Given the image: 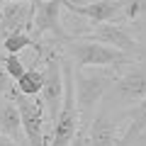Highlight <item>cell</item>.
Masks as SVG:
<instances>
[{
  "label": "cell",
  "instance_id": "1",
  "mask_svg": "<svg viewBox=\"0 0 146 146\" xmlns=\"http://www.w3.org/2000/svg\"><path fill=\"white\" fill-rule=\"evenodd\" d=\"M117 68H73V90H76V107H78L80 131H88L98 105L105 95H110L117 78Z\"/></svg>",
  "mask_w": 146,
  "mask_h": 146
},
{
  "label": "cell",
  "instance_id": "2",
  "mask_svg": "<svg viewBox=\"0 0 146 146\" xmlns=\"http://www.w3.org/2000/svg\"><path fill=\"white\" fill-rule=\"evenodd\" d=\"M66 51L73 68H117L122 71L124 66L134 63V58L124 56L117 49L83 39V36H71L66 42Z\"/></svg>",
  "mask_w": 146,
  "mask_h": 146
},
{
  "label": "cell",
  "instance_id": "3",
  "mask_svg": "<svg viewBox=\"0 0 146 146\" xmlns=\"http://www.w3.org/2000/svg\"><path fill=\"white\" fill-rule=\"evenodd\" d=\"M36 54H39V58H44V85H42V93H39V100L44 105L46 119L54 127L63 105V73H61L58 44L49 42L46 46H36Z\"/></svg>",
  "mask_w": 146,
  "mask_h": 146
},
{
  "label": "cell",
  "instance_id": "4",
  "mask_svg": "<svg viewBox=\"0 0 146 146\" xmlns=\"http://www.w3.org/2000/svg\"><path fill=\"white\" fill-rule=\"evenodd\" d=\"M83 39H90V42L105 44V46H112L117 51H122L124 56L134 58V61H141L144 58V44H139V39L134 36V29H131L127 22H105V25H95L93 29L83 32Z\"/></svg>",
  "mask_w": 146,
  "mask_h": 146
},
{
  "label": "cell",
  "instance_id": "5",
  "mask_svg": "<svg viewBox=\"0 0 146 146\" xmlns=\"http://www.w3.org/2000/svg\"><path fill=\"white\" fill-rule=\"evenodd\" d=\"M63 0H39L34 3V20H32V42L34 46L42 36H54V44H66L71 34L61 25Z\"/></svg>",
  "mask_w": 146,
  "mask_h": 146
},
{
  "label": "cell",
  "instance_id": "6",
  "mask_svg": "<svg viewBox=\"0 0 146 146\" xmlns=\"http://www.w3.org/2000/svg\"><path fill=\"white\" fill-rule=\"evenodd\" d=\"M10 98L15 100L17 112H20V122H22V131H25V141L27 146H49V139L44 134V105L39 98H25L12 88Z\"/></svg>",
  "mask_w": 146,
  "mask_h": 146
},
{
  "label": "cell",
  "instance_id": "7",
  "mask_svg": "<svg viewBox=\"0 0 146 146\" xmlns=\"http://www.w3.org/2000/svg\"><path fill=\"white\" fill-rule=\"evenodd\" d=\"M110 95L117 102H141L146 98V68L141 66V61L129 63L117 73Z\"/></svg>",
  "mask_w": 146,
  "mask_h": 146
},
{
  "label": "cell",
  "instance_id": "8",
  "mask_svg": "<svg viewBox=\"0 0 146 146\" xmlns=\"http://www.w3.org/2000/svg\"><path fill=\"white\" fill-rule=\"evenodd\" d=\"M63 7L78 17H85L95 27V25H105V22H119V17L127 22L129 0H93L90 5H80V7H71L63 3Z\"/></svg>",
  "mask_w": 146,
  "mask_h": 146
},
{
  "label": "cell",
  "instance_id": "9",
  "mask_svg": "<svg viewBox=\"0 0 146 146\" xmlns=\"http://www.w3.org/2000/svg\"><path fill=\"white\" fill-rule=\"evenodd\" d=\"M34 20V3H7L0 7V36L29 34Z\"/></svg>",
  "mask_w": 146,
  "mask_h": 146
},
{
  "label": "cell",
  "instance_id": "10",
  "mask_svg": "<svg viewBox=\"0 0 146 146\" xmlns=\"http://www.w3.org/2000/svg\"><path fill=\"white\" fill-rule=\"evenodd\" d=\"M88 146H117V122L107 112H95L93 122L88 124Z\"/></svg>",
  "mask_w": 146,
  "mask_h": 146
},
{
  "label": "cell",
  "instance_id": "11",
  "mask_svg": "<svg viewBox=\"0 0 146 146\" xmlns=\"http://www.w3.org/2000/svg\"><path fill=\"white\" fill-rule=\"evenodd\" d=\"M0 136H7L15 144L27 146L25 131H22V122H20V112H17V105L10 95L0 98Z\"/></svg>",
  "mask_w": 146,
  "mask_h": 146
},
{
  "label": "cell",
  "instance_id": "12",
  "mask_svg": "<svg viewBox=\"0 0 146 146\" xmlns=\"http://www.w3.org/2000/svg\"><path fill=\"white\" fill-rule=\"evenodd\" d=\"M124 117H127V129L119 136L117 146H131L146 134V98L141 102H136L134 107L124 110Z\"/></svg>",
  "mask_w": 146,
  "mask_h": 146
},
{
  "label": "cell",
  "instance_id": "13",
  "mask_svg": "<svg viewBox=\"0 0 146 146\" xmlns=\"http://www.w3.org/2000/svg\"><path fill=\"white\" fill-rule=\"evenodd\" d=\"M42 85H44V68L39 66H32L25 71L20 80L15 83V90L25 98H36V95L42 93Z\"/></svg>",
  "mask_w": 146,
  "mask_h": 146
},
{
  "label": "cell",
  "instance_id": "14",
  "mask_svg": "<svg viewBox=\"0 0 146 146\" xmlns=\"http://www.w3.org/2000/svg\"><path fill=\"white\" fill-rule=\"evenodd\" d=\"M0 63H3V68H5V73L10 76V80H15V83L25 76V71H27L17 54H5V56H0Z\"/></svg>",
  "mask_w": 146,
  "mask_h": 146
},
{
  "label": "cell",
  "instance_id": "15",
  "mask_svg": "<svg viewBox=\"0 0 146 146\" xmlns=\"http://www.w3.org/2000/svg\"><path fill=\"white\" fill-rule=\"evenodd\" d=\"M27 46H34L32 34H10V36L3 39L5 54H17V51H22V49H27Z\"/></svg>",
  "mask_w": 146,
  "mask_h": 146
},
{
  "label": "cell",
  "instance_id": "16",
  "mask_svg": "<svg viewBox=\"0 0 146 146\" xmlns=\"http://www.w3.org/2000/svg\"><path fill=\"white\" fill-rule=\"evenodd\" d=\"M12 88H15V83L10 80V76L5 73L3 63H0V98H7V95L12 93Z\"/></svg>",
  "mask_w": 146,
  "mask_h": 146
},
{
  "label": "cell",
  "instance_id": "17",
  "mask_svg": "<svg viewBox=\"0 0 146 146\" xmlns=\"http://www.w3.org/2000/svg\"><path fill=\"white\" fill-rule=\"evenodd\" d=\"M68 146H88V136H85V131L78 129V134L73 136V141H71Z\"/></svg>",
  "mask_w": 146,
  "mask_h": 146
},
{
  "label": "cell",
  "instance_id": "18",
  "mask_svg": "<svg viewBox=\"0 0 146 146\" xmlns=\"http://www.w3.org/2000/svg\"><path fill=\"white\" fill-rule=\"evenodd\" d=\"M66 5H71V7H80V5H90L93 0H63Z\"/></svg>",
  "mask_w": 146,
  "mask_h": 146
},
{
  "label": "cell",
  "instance_id": "19",
  "mask_svg": "<svg viewBox=\"0 0 146 146\" xmlns=\"http://www.w3.org/2000/svg\"><path fill=\"white\" fill-rule=\"evenodd\" d=\"M0 146H22V144H15V141H10L7 136H0Z\"/></svg>",
  "mask_w": 146,
  "mask_h": 146
},
{
  "label": "cell",
  "instance_id": "20",
  "mask_svg": "<svg viewBox=\"0 0 146 146\" xmlns=\"http://www.w3.org/2000/svg\"><path fill=\"white\" fill-rule=\"evenodd\" d=\"M7 3H39V0H0V5H7Z\"/></svg>",
  "mask_w": 146,
  "mask_h": 146
},
{
  "label": "cell",
  "instance_id": "21",
  "mask_svg": "<svg viewBox=\"0 0 146 146\" xmlns=\"http://www.w3.org/2000/svg\"><path fill=\"white\" fill-rule=\"evenodd\" d=\"M0 7H3V5H0Z\"/></svg>",
  "mask_w": 146,
  "mask_h": 146
}]
</instances>
